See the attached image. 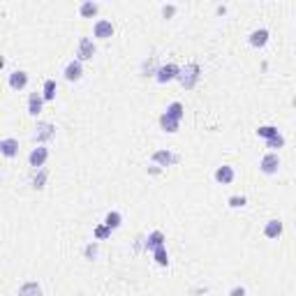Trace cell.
Segmentation results:
<instances>
[{
	"mask_svg": "<svg viewBox=\"0 0 296 296\" xmlns=\"http://www.w3.org/2000/svg\"><path fill=\"white\" fill-rule=\"evenodd\" d=\"M104 224H107V227H109L111 231L118 229V227L123 224V215H121L118 211H109L107 215H104Z\"/></svg>",
	"mask_w": 296,
	"mask_h": 296,
	"instance_id": "obj_20",
	"label": "cell"
},
{
	"mask_svg": "<svg viewBox=\"0 0 296 296\" xmlns=\"http://www.w3.org/2000/svg\"><path fill=\"white\" fill-rule=\"evenodd\" d=\"M84 254H86V259H95L97 257V241L88 243V245L84 248Z\"/></svg>",
	"mask_w": 296,
	"mask_h": 296,
	"instance_id": "obj_29",
	"label": "cell"
},
{
	"mask_svg": "<svg viewBox=\"0 0 296 296\" xmlns=\"http://www.w3.org/2000/svg\"><path fill=\"white\" fill-rule=\"evenodd\" d=\"M176 14V5H164L162 7V17L164 19H171Z\"/></svg>",
	"mask_w": 296,
	"mask_h": 296,
	"instance_id": "obj_30",
	"label": "cell"
},
{
	"mask_svg": "<svg viewBox=\"0 0 296 296\" xmlns=\"http://www.w3.org/2000/svg\"><path fill=\"white\" fill-rule=\"evenodd\" d=\"M282 146H284V137H282V134H278V137H273V139H268V141H266V148H271L273 153H275V151H280Z\"/></svg>",
	"mask_w": 296,
	"mask_h": 296,
	"instance_id": "obj_27",
	"label": "cell"
},
{
	"mask_svg": "<svg viewBox=\"0 0 296 296\" xmlns=\"http://www.w3.org/2000/svg\"><path fill=\"white\" fill-rule=\"evenodd\" d=\"M259 169H261V174H266V176H273V174H278V169H280V157H278V153H266L264 157L259 160Z\"/></svg>",
	"mask_w": 296,
	"mask_h": 296,
	"instance_id": "obj_5",
	"label": "cell"
},
{
	"mask_svg": "<svg viewBox=\"0 0 296 296\" xmlns=\"http://www.w3.org/2000/svg\"><path fill=\"white\" fill-rule=\"evenodd\" d=\"M164 241H167V238H164V234L160 229H155V231H151V234H148V238H146V250H157V248H162L164 245Z\"/></svg>",
	"mask_w": 296,
	"mask_h": 296,
	"instance_id": "obj_16",
	"label": "cell"
},
{
	"mask_svg": "<svg viewBox=\"0 0 296 296\" xmlns=\"http://www.w3.org/2000/svg\"><path fill=\"white\" fill-rule=\"evenodd\" d=\"M95 51H97V47L91 37H81V40H79V47H77V61L79 63L91 61L93 56H95Z\"/></svg>",
	"mask_w": 296,
	"mask_h": 296,
	"instance_id": "obj_4",
	"label": "cell"
},
{
	"mask_svg": "<svg viewBox=\"0 0 296 296\" xmlns=\"http://www.w3.org/2000/svg\"><path fill=\"white\" fill-rule=\"evenodd\" d=\"M56 137V127L51 125V123H47V121H40L35 125V141H37V146H44L47 141H51Z\"/></svg>",
	"mask_w": 296,
	"mask_h": 296,
	"instance_id": "obj_2",
	"label": "cell"
},
{
	"mask_svg": "<svg viewBox=\"0 0 296 296\" xmlns=\"http://www.w3.org/2000/svg\"><path fill=\"white\" fill-rule=\"evenodd\" d=\"M42 107H44L42 93H31V97H28V114H31V116H40V114H42Z\"/></svg>",
	"mask_w": 296,
	"mask_h": 296,
	"instance_id": "obj_15",
	"label": "cell"
},
{
	"mask_svg": "<svg viewBox=\"0 0 296 296\" xmlns=\"http://www.w3.org/2000/svg\"><path fill=\"white\" fill-rule=\"evenodd\" d=\"M257 134H259L261 139L268 141V139H273V137H278L280 132H278V127H275V125H261L259 130H257Z\"/></svg>",
	"mask_w": 296,
	"mask_h": 296,
	"instance_id": "obj_25",
	"label": "cell"
},
{
	"mask_svg": "<svg viewBox=\"0 0 296 296\" xmlns=\"http://www.w3.org/2000/svg\"><path fill=\"white\" fill-rule=\"evenodd\" d=\"M93 236H95V241H107V238L111 236V229H109V227H107V224L102 222V224H97V227H95Z\"/></svg>",
	"mask_w": 296,
	"mask_h": 296,
	"instance_id": "obj_26",
	"label": "cell"
},
{
	"mask_svg": "<svg viewBox=\"0 0 296 296\" xmlns=\"http://www.w3.org/2000/svg\"><path fill=\"white\" fill-rule=\"evenodd\" d=\"M0 153L5 157H17L19 155V139H14V137L3 139L0 141Z\"/></svg>",
	"mask_w": 296,
	"mask_h": 296,
	"instance_id": "obj_14",
	"label": "cell"
},
{
	"mask_svg": "<svg viewBox=\"0 0 296 296\" xmlns=\"http://www.w3.org/2000/svg\"><path fill=\"white\" fill-rule=\"evenodd\" d=\"M227 204L231 206V208H243V206L248 204V199L243 197V194H234V197H229V201Z\"/></svg>",
	"mask_w": 296,
	"mask_h": 296,
	"instance_id": "obj_28",
	"label": "cell"
},
{
	"mask_svg": "<svg viewBox=\"0 0 296 296\" xmlns=\"http://www.w3.org/2000/svg\"><path fill=\"white\" fill-rule=\"evenodd\" d=\"M213 176H215V181L222 183V185H229V183H234V178H236L234 167H229V164H222V167H218Z\"/></svg>",
	"mask_w": 296,
	"mask_h": 296,
	"instance_id": "obj_11",
	"label": "cell"
},
{
	"mask_svg": "<svg viewBox=\"0 0 296 296\" xmlns=\"http://www.w3.org/2000/svg\"><path fill=\"white\" fill-rule=\"evenodd\" d=\"M47 178H49V171L44 169H37L35 171V176H33V187H35V190H44V187H47Z\"/></svg>",
	"mask_w": 296,
	"mask_h": 296,
	"instance_id": "obj_22",
	"label": "cell"
},
{
	"mask_svg": "<svg viewBox=\"0 0 296 296\" xmlns=\"http://www.w3.org/2000/svg\"><path fill=\"white\" fill-rule=\"evenodd\" d=\"M153 259H155L157 266H169V254H167V245H162V248L153 250Z\"/></svg>",
	"mask_w": 296,
	"mask_h": 296,
	"instance_id": "obj_24",
	"label": "cell"
},
{
	"mask_svg": "<svg viewBox=\"0 0 296 296\" xmlns=\"http://www.w3.org/2000/svg\"><path fill=\"white\" fill-rule=\"evenodd\" d=\"M42 97H44V102H51V100H56V81H54V79H47V81H44Z\"/></svg>",
	"mask_w": 296,
	"mask_h": 296,
	"instance_id": "obj_23",
	"label": "cell"
},
{
	"mask_svg": "<svg viewBox=\"0 0 296 296\" xmlns=\"http://www.w3.org/2000/svg\"><path fill=\"white\" fill-rule=\"evenodd\" d=\"M178 74H181V67L176 65V63H167V65L157 67V84H169V81H174V79H178Z\"/></svg>",
	"mask_w": 296,
	"mask_h": 296,
	"instance_id": "obj_3",
	"label": "cell"
},
{
	"mask_svg": "<svg viewBox=\"0 0 296 296\" xmlns=\"http://www.w3.org/2000/svg\"><path fill=\"white\" fill-rule=\"evenodd\" d=\"M282 222H280V220H268V222L264 224V236L266 238H271V241H275V238H280V236H282Z\"/></svg>",
	"mask_w": 296,
	"mask_h": 296,
	"instance_id": "obj_12",
	"label": "cell"
},
{
	"mask_svg": "<svg viewBox=\"0 0 296 296\" xmlns=\"http://www.w3.org/2000/svg\"><path fill=\"white\" fill-rule=\"evenodd\" d=\"M97 12H100V5L93 3V0H86V3H81V7H79V14L84 19H93Z\"/></svg>",
	"mask_w": 296,
	"mask_h": 296,
	"instance_id": "obj_19",
	"label": "cell"
},
{
	"mask_svg": "<svg viewBox=\"0 0 296 296\" xmlns=\"http://www.w3.org/2000/svg\"><path fill=\"white\" fill-rule=\"evenodd\" d=\"M268 37H271V33L266 31V28H257V31H252V33H250L248 42H250V47L261 49V47H266V42H268Z\"/></svg>",
	"mask_w": 296,
	"mask_h": 296,
	"instance_id": "obj_10",
	"label": "cell"
},
{
	"mask_svg": "<svg viewBox=\"0 0 296 296\" xmlns=\"http://www.w3.org/2000/svg\"><path fill=\"white\" fill-rule=\"evenodd\" d=\"M47 160H49V148L47 146H37V148H33V151L28 153V164H31L35 171L42 169Z\"/></svg>",
	"mask_w": 296,
	"mask_h": 296,
	"instance_id": "obj_6",
	"label": "cell"
},
{
	"mask_svg": "<svg viewBox=\"0 0 296 296\" xmlns=\"http://www.w3.org/2000/svg\"><path fill=\"white\" fill-rule=\"evenodd\" d=\"M19 296H42V287L37 282H24L21 287H19Z\"/></svg>",
	"mask_w": 296,
	"mask_h": 296,
	"instance_id": "obj_18",
	"label": "cell"
},
{
	"mask_svg": "<svg viewBox=\"0 0 296 296\" xmlns=\"http://www.w3.org/2000/svg\"><path fill=\"white\" fill-rule=\"evenodd\" d=\"M93 35H95L97 40H109V37L114 35V24L107 21V19H100V21H95V26H93Z\"/></svg>",
	"mask_w": 296,
	"mask_h": 296,
	"instance_id": "obj_7",
	"label": "cell"
},
{
	"mask_svg": "<svg viewBox=\"0 0 296 296\" xmlns=\"http://www.w3.org/2000/svg\"><path fill=\"white\" fill-rule=\"evenodd\" d=\"M65 79L67 81H79V79L84 77V65H81V63L79 61H72V63H67L65 65Z\"/></svg>",
	"mask_w": 296,
	"mask_h": 296,
	"instance_id": "obj_13",
	"label": "cell"
},
{
	"mask_svg": "<svg viewBox=\"0 0 296 296\" xmlns=\"http://www.w3.org/2000/svg\"><path fill=\"white\" fill-rule=\"evenodd\" d=\"M164 114L171 116V118H176V121H183V118H185V107H183L181 102H171Z\"/></svg>",
	"mask_w": 296,
	"mask_h": 296,
	"instance_id": "obj_21",
	"label": "cell"
},
{
	"mask_svg": "<svg viewBox=\"0 0 296 296\" xmlns=\"http://www.w3.org/2000/svg\"><path fill=\"white\" fill-rule=\"evenodd\" d=\"M151 160L157 164V167H171L174 162H178V157H176L171 151H167V148H162V151H155Z\"/></svg>",
	"mask_w": 296,
	"mask_h": 296,
	"instance_id": "obj_9",
	"label": "cell"
},
{
	"mask_svg": "<svg viewBox=\"0 0 296 296\" xmlns=\"http://www.w3.org/2000/svg\"><path fill=\"white\" fill-rule=\"evenodd\" d=\"M201 77V67L197 65V63H190V65L181 67V74H178V84L185 88V91H192L194 86H197V81H199Z\"/></svg>",
	"mask_w": 296,
	"mask_h": 296,
	"instance_id": "obj_1",
	"label": "cell"
},
{
	"mask_svg": "<svg viewBox=\"0 0 296 296\" xmlns=\"http://www.w3.org/2000/svg\"><path fill=\"white\" fill-rule=\"evenodd\" d=\"M229 296H245V287H234L229 291Z\"/></svg>",
	"mask_w": 296,
	"mask_h": 296,
	"instance_id": "obj_31",
	"label": "cell"
},
{
	"mask_svg": "<svg viewBox=\"0 0 296 296\" xmlns=\"http://www.w3.org/2000/svg\"><path fill=\"white\" fill-rule=\"evenodd\" d=\"M7 84H10L12 91H24L26 86H28V72H24V70H14V72L7 77Z\"/></svg>",
	"mask_w": 296,
	"mask_h": 296,
	"instance_id": "obj_8",
	"label": "cell"
},
{
	"mask_svg": "<svg viewBox=\"0 0 296 296\" xmlns=\"http://www.w3.org/2000/svg\"><path fill=\"white\" fill-rule=\"evenodd\" d=\"M160 127H162L164 132L174 134V132H178V127H181V121H176V118H171V116L162 114V116H160Z\"/></svg>",
	"mask_w": 296,
	"mask_h": 296,
	"instance_id": "obj_17",
	"label": "cell"
}]
</instances>
